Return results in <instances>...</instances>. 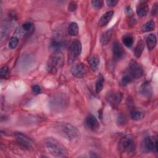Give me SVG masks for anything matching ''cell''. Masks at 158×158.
Returning <instances> with one entry per match:
<instances>
[{"label": "cell", "instance_id": "6da1fadb", "mask_svg": "<svg viewBox=\"0 0 158 158\" xmlns=\"http://www.w3.org/2000/svg\"><path fill=\"white\" fill-rule=\"evenodd\" d=\"M45 146L48 152L53 156L64 157L67 156V150L65 146L54 138H47L45 140Z\"/></svg>", "mask_w": 158, "mask_h": 158}, {"label": "cell", "instance_id": "7a4b0ae2", "mask_svg": "<svg viewBox=\"0 0 158 158\" xmlns=\"http://www.w3.org/2000/svg\"><path fill=\"white\" fill-rule=\"evenodd\" d=\"M57 129L59 134L69 141H73L80 136V131L78 128L69 123H60Z\"/></svg>", "mask_w": 158, "mask_h": 158}, {"label": "cell", "instance_id": "3957f363", "mask_svg": "<svg viewBox=\"0 0 158 158\" xmlns=\"http://www.w3.org/2000/svg\"><path fill=\"white\" fill-rule=\"evenodd\" d=\"M118 151L121 154L132 156L136 151V145L133 138L129 135L122 138L118 144Z\"/></svg>", "mask_w": 158, "mask_h": 158}, {"label": "cell", "instance_id": "277c9868", "mask_svg": "<svg viewBox=\"0 0 158 158\" xmlns=\"http://www.w3.org/2000/svg\"><path fill=\"white\" fill-rule=\"evenodd\" d=\"M69 103L67 96L61 93L54 94L49 101V105L52 110L55 112H61L67 106Z\"/></svg>", "mask_w": 158, "mask_h": 158}, {"label": "cell", "instance_id": "5b68a950", "mask_svg": "<svg viewBox=\"0 0 158 158\" xmlns=\"http://www.w3.org/2000/svg\"><path fill=\"white\" fill-rule=\"evenodd\" d=\"M64 62L62 54L60 51H54L50 56L47 63V70L51 73H55L59 68H60Z\"/></svg>", "mask_w": 158, "mask_h": 158}, {"label": "cell", "instance_id": "8992f818", "mask_svg": "<svg viewBox=\"0 0 158 158\" xmlns=\"http://www.w3.org/2000/svg\"><path fill=\"white\" fill-rule=\"evenodd\" d=\"M128 69L130 75L132 78L138 79L141 78L143 75V69L142 67L135 60H131L130 62Z\"/></svg>", "mask_w": 158, "mask_h": 158}, {"label": "cell", "instance_id": "52a82bcc", "mask_svg": "<svg viewBox=\"0 0 158 158\" xmlns=\"http://www.w3.org/2000/svg\"><path fill=\"white\" fill-rule=\"evenodd\" d=\"M143 148L146 151L157 152V137L156 136H149L144 138Z\"/></svg>", "mask_w": 158, "mask_h": 158}, {"label": "cell", "instance_id": "ba28073f", "mask_svg": "<svg viewBox=\"0 0 158 158\" xmlns=\"http://www.w3.org/2000/svg\"><path fill=\"white\" fill-rule=\"evenodd\" d=\"M88 72V68L84 64L80 62L75 64L71 69V73L75 77L83 78Z\"/></svg>", "mask_w": 158, "mask_h": 158}, {"label": "cell", "instance_id": "9c48e42d", "mask_svg": "<svg viewBox=\"0 0 158 158\" xmlns=\"http://www.w3.org/2000/svg\"><path fill=\"white\" fill-rule=\"evenodd\" d=\"M82 46L81 42L78 40H75L71 43L70 48V57L69 60H73L75 57L80 55L81 52Z\"/></svg>", "mask_w": 158, "mask_h": 158}, {"label": "cell", "instance_id": "30bf717a", "mask_svg": "<svg viewBox=\"0 0 158 158\" xmlns=\"http://www.w3.org/2000/svg\"><path fill=\"white\" fill-rule=\"evenodd\" d=\"M107 99L111 106L115 107L120 103L122 99V94L118 91H110L107 93Z\"/></svg>", "mask_w": 158, "mask_h": 158}, {"label": "cell", "instance_id": "8fae6325", "mask_svg": "<svg viewBox=\"0 0 158 158\" xmlns=\"http://www.w3.org/2000/svg\"><path fill=\"white\" fill-rule=\"evenodd\" d=\"M15 137L17 141L23 148H25L26 149L31 148L32 142L27 136L21 133H16L15 134Z\"/></svg>", "mask_w": 158, "mask_h": 158}, {"label": "cell", "instance_id": "7c38bea8", "mask_svg": "<svg viewBox=\"0 0 158 158\" xmlns=\"http://www.w3.org/2000/svg\"><path fill=\"white\" fill-rule=\"evenodd\" d=\"M85 124L91 130L95 131L99 128V123L95 116L92 114L88 115L85 118Z\"/></svg>", "mask_w": 158, "mask_h": 158}, {"label": "cell", "instance_id": "4fadbf2b", "mask_svg": "<svg viewBox=\"0 0 158 158\" xmlns=\"http://www.w3.org/2000/svg\"><path fill=\"white\" fill-rule=\"evenodd\" d=\"M112 51L113 57L116 60H120L123 56V49L120 43L117 41H114L113 43L112 46Z\"/></svg>", "mask_w": 158, "mask_h": 158}, {"label": "cell", "instance_id": "5bb4252c", "mask_svg": "<svg viewBox=\"0 0 158 158\" xmlns=\"http://www.w3.org/2000/svg\"><path fill=\"white\" fill-rule=\"evenodd\" d=\"M114 14V12L113 10H110L104 13L99 19L98 25L100 27L106 26L110 21Z\"/></svg>", "mask_w": 158, "mask_h": 158}, {"label": "cell", "instance_id": "9a60e30c", "mask_svg": "<svg viewBox=\"0 0 158 158\" xmlns=\"http://www.w3.org/2000/svg\"><path fill=\"white\" fill-rule=\"evenodd\" d=\"M144 115L145 114L143 110L138 109H132L130 112L131 118L135 121H138L143 119L144 117Z\"/></svg>", "mask_w": 158, "mask_h": 158}, {"label": "cell", "instance_id": "2e32d148", "mask_svg": "<svg viewBox=\"0 0 158 158\" xmlns=\"http://www.w3.org/2000/svg\"><path fill=\"white\" fill-rule=\"evenodd\" d=\"M146 44L148 49L152 50L156 45V43H157L156 36L153 33L149 34L146 37Z\"/></svg>", "mask_w": 158, "mask_h": 158}, {"label": "cell", "instance_id": "e0dca14e", "mask_svg": "<svg viewBox=\"0 0 158 158\" xmlns=\"http://www.w3.org/2000/svg\"><path fill=\"white\" fill-rule=\"evenodd\" d=\"M89 64L93 71H96L99 65L100 59L98 55H93L91 56L88 59Z\"/></svg>", "mask_w": 158, "mask_h": 158}, {"label": "cell", "instance_id": "ac0fdd59", "mask_svg": "<svg viewBox=\"0 0 158 158\" xmlns=\"http://www.w3.org/2000/svg\"><path fill=\"white\" fill-rule=\"evenodd\" d=\"M113 34V30L112 29H109L105 31L101 36L100 43L102 45L107 44L111 40Z\"/></svg>", "mask_w": 158, "mask_h": 158}, {"label": "cell", "instance_id": "d6986e66", "mask_svg": "<svg viewBox=\"0 0 158 158\" xmlns=\"http://www.w3.org/2000/svg\"><path fill=\"white\" fill-rule=\"evenodd\" d=\"M148 10H149V7L143 2V4H139L138 6L136 9L137 15L140 17H145L148 12Z\"/></svg>", "mask_w": 158, "mask_h": 158}, {"label": "cell", "instance_id": "ffe728a7", "mask_svg": "<svg viewBox=\"0 0 158 158\" xmlns=\"http://www.w3.org/2000/svg\"><path fill=\"white\" fill-rule=\"evenodd\" d=\"M144 42L142 40H139L135 48V50H134V53H135V56L136 57H139L142 53L143 51L144 50Z\"/></svg>", "mask_w": 158, "mask_h": 158}, {"label": "cell", "instance_id": "44dd1931", "mask_svg": "<svg viewBox=\"0 0 158 158\" xmlns=\"http://www.w3.org/2000/svg\"><path fill=\"white\" fill-rule=\"evenodd\" d=\"M141 93L143 94L144 96H149L151 94L152 91H151V87L150 84L148 82H145L143 83L141 87Z\"/></svg>", "mask_w": 158, "mask_h": 158}, {"label": "cell", "instance_id": "7402d4cb", "mask_svg": "<svg viewBox=\"0 0 158 158\" xmlns=\"http://www.w3.org/2000/svg\"><path fill=\"white\" fill-rule=\"evenodd\" d=\"M79 31L78 25L76 22H72L68 27V33L71 36H76Z\"/></svg>", "mask_w": 158, "mask_h": 158}, {"label": "cell", "instance_id": "603a6c76", "mask_svg": "<svg viewBox=\"0 0 158 158\" xmlns=\"http://www.w3.org/2000/svg\"><path fill=\"white\" fill-rule=\"evenodd\" d=\"M103 86H104V77L101 75H100L96 82L95 89H96V93H100L102 90Z\"/></svg>", "mask_w": 158, "mask_h": 158}, {"label": "cell", "instance_id": "cb8c5ba5", "mask_svg": "<svg viewBox=\"0 0 158 158\" xmlns=\"http://www.w3.org/2000/svg\"><path fill=\"white\" fill-rule=\"evenodd\" d=\"M122 41L123 44L127 47V48H130L132 46L134 40H133V38L131 35H127L125 36H124L123 37L122 39Z\"/></svg>", "mask_w": 158, "mask_h": 158}, {"label": "cell", "instance_id": "d4e9b609", "mask_svg": "<svg viewBox=\"0 0 158 158\" xmlns=\"http://www.w3.org/2000/svg\"><path fill=\"white\" fill-rule=\"evenodd\" d=\"M155 28V22L153 20H151L149 22H146L143 27L142 30L144 32H148L152 30H154Z\"/></svg>", "mask_w": 158, "mask_h": 158}, {"label": "cell", "instance_id": "484cf974", "mask_svg": "<svg viewBox=\"0 0 158 158\" xmlns=\"http://www.w3.org/2000/svg\"><path fill=\"white\" fill-rule=\"evenodd\" d=\"M18 43H19V39L15 36H13L10 39L9 41V47L10 49H14L17 47V46L18 45Z\"/></svg>", "mask_w": 158, "mask_h": 158}, {"label": "cell", "instance_id": "4316f807", "mask_svg": "<svg viewBox=\"0 0 158 158\" xmlns=\"http://www.w3.org/2000/svg\"><path fill=\"white\" fill-rule=\"evenodd\" d=\"M132 80V77L130 75H125L122 77L121 80V84L122 86H126L129 84Z\"/></svg>", "mask_w": 158, "mask_h": 158}, {"label": "cell", "instance_id": "83f0119b", "mask_svg": "<svg viewBox=\"0 0 158 158\" xmlns=\"http://www.w3.org/2000/svg\"><path fill=\"white\" fill-rule=\"evenodd\" d=\"M22 28L24 31H28L33 28V23L31 22H26L22 25Z\"/></svg>", "mask_w": 158, "mask_h": 158}, {"label": "cell", "instance_id": "f1b7e54d", "mask_svg": "<svg viewBox=\"0 0 158 158\" xmlns=\"http://www.w3.org/2000/svg\"><path fill=\"white\" fill-rule=\"evenodd\" d=\"M91 4L96 9H101L103 5L104 2L101 0H96V1H92Z\"/></svg>", "mask_w": 158, "mask_h": 158}, {"label": "cell", "instance_id": "f546056e", "mask_svg": "<svg viewBox=\"0 0 158 158\" xmlns=\"http://www.w3.org/2000/svg\"><path fill=\"white\" fill-rule=\"evenodd\" d=\"M77 4L75 1H70L69 3L68 6V10L70 12H73L77 9Z\"/></svg>", "mask_w": 158, "mask_h": 158}, {"label": "cell", "instance_id": "4dcf8cb0", "mask_svg": "<svg viewBox=\"0 0 158 158\" xmlns=\"http://www.w3.org/2000/svg\"><path fill=\"white\" fill-rule=\"evenodd\" d=\"M9 72V67L7 65H4L1 67L0 70V75L1 77H5Z\"/></svg>", "mask_w": 158, "mask_h": 158}, {"label": "cell", "instance_id": "1f68e13d", "mask_svg": "<svg viewBox=\"0 0 158 158\" xmlns=\"http://www.w3.org/2000/svg\"><path fill=\"white\" fill-rule=\"evenodd\" d=\"M31 90L33 91V93L35 94H40L41 91V89L40 88V86L37 85H34L31 86Z\"/></svg>", "mask_w": 158, "mask_h": 158}, {"label": "cell", "instance_id": "d6a6232c", "mask_svg": "<svg viewBox=\"0 0 158 158\" xmlns=\"http://www.w3.org/2000/svg\"><path fill=\"white\" fill-rule=\"evenodd\" d=\"M106 3H107L108 6L114 7L118 3V1H116V0H107V1H106Z\"/></svg>", "mask_w": 158, "mask_h": 158}, {"label": "cell", "instance_id": "836d02e7", "mask_svg": "<svg viewBox=\"0 0 158 158\" xmlns=\"http://www.w3.org/2000/svg\"><path fill=\"white\" fill-rule=\"evenodd\" d=\"M157 4L156 3L154 4V6L152 7V11H151V14L152 15H156L157 13Z\"/></svg>", "mask_w": 158, "mask_h": 158}]
</instances>
